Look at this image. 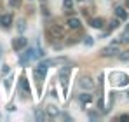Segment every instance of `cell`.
I'll return each mask as SVG.
<instances>
[{
    "instance_id": "obj_2",
    "label": "cell",
    "mask_w": 129,
    "mask_h": 122,
    "mask_svg": "<svg viewBox=\"0 0 129 122\" xmlns=\"http://www.w3.org/2000/svg\"><path fill=\"white\" fill-rule=\"evenodd\" d=\"M112 84H115V85H119V87H124V85L129 84V77L126 73L115 72V73H112Z\"/></svg>"
},
{
    "instance_id": "obj_25",
    "label": "cell",
    "mask_w": 129,
    "mask_h": 122,
    "mask_svg": "<svg viewBox=\"0 0 129 122\" xmlns=\"http://www.w3.org/2000/svg\"><path fill=\"white\" fill-rule=\"evenodd\" d=\"M7 110H9V112H14V110H16V105H14V103H11V105L7 106Z\"/></svg>"
},
{
    "instance_id": "obj_12",
    "label": "cell",
    "mask_w": 129,
    "mask_h": 122,
    "mask_svg": "<svg viewBox=\"0 0 129 122\" xmlns=\"http://www.w3.org/2000/svg\"><path fill=\"white\" fill-rule=\"evenodd\" d=\"M66 26L70 30H79L80 28V21H79V18H68L66 19Z\"/></svg>"
},
{
    "instance_id": "obj_9",
    "label": "cell",
    "mask_w": 129,
    "mask_h": 122,
    "mask_svg": "<svg viewBox=\"0 0 129 122\" xmlns=\"http://www.w3.org/2000/svg\"><path fill=\"white\" fill-rule=\"evenodd\" d=\"M115 16H117L119 19L126 21V19H127V16H129V11H127V9H124V7H120V5H117V7H115Z\"/></svg>"
},
{
    "instance_id": "obj_22",
    "label": "cell",
    "mask_w": 129,
    "mask_h": 122,
    "mask_svg": "<svg viewBox=\"0 0 129 122\" xmlns=\"http://www.w3.org/2000/svg\"><path fill=\"white\" fill-rule=\"evenodd\" d=\"M4 85H5V89L9 91V89H11V85H12V79H5V82H4Z\"/></svg>"
},
{
    "instance_id": "obj_3",
    "label": "cell",
    "mask_w": 129,
    "mask_h": 122,
    "mask_svg": "<svg viewBox=\"0 0 129 122\" xmlns=\"http://www.w3.org/2000/svg\"><path fill=\"white\" fill-rule=\"evenodd\" d=\"M119 52H120V51H119V44H113V42H112L108 47L101 49V52H100V54H101L103 58H112V56H117Z\"/></svg>"
},
{
    "instance_id": "obj_24",
    "label": "cell",
    "mask_w": 129,
    "mask_h": 122,
    "mask_svg": "<svg viewBox=\"0 0 129 122\" xmlns=\"http://www.w3.org/2000/svg\"><path fill=\"white\" fill-rule=\"evenodd\" d=\"M2 73H4V75H5V73H9V66H7V65H4V66H2Z\"/></svg>"
},
{
    "instance_id": "obj_8",
    "label": "cell",
    "mask_w": 129,
    "mask_h": 122,
    "mask_svg": "<svg viewBox=\"0 0 129 122\" xmlns=\"http://www.w3.org/2000/svg\"><path fill=\"white\" fill-rule=\"evenodd\" d=\"M68 73H70V68L66 66L63 70H59V79H61V84H63V89L66 91V87H68Z\"/></svg>"
},
{
    "instance_id": "obj_28",
    "label": "cell",
    "mask_w": 129,
    "mask_h": 122,
    "mask_svg": "<svg viewBox=\"0 0 129 122\" xmlns=\"http://www.w3.org/2000/svg\"><path fill=\"white\" fill-rule=\"evenodd\" d=\"M126 7H127V11H129V0H126Z\"/></svg>"
},
{
    "instance_id": "obj_17",
    "label": "cell",
    "mask_w": 129,
    "mask_h": 122,
    "mask_svg": "<svg viewBox=\"0 0 129 122\" xmlns=\"http://www.w3.org/2000/svg\"><path fill=\"white\" fill-rule=\"evenodd\" d=\"M63 5L66 11H73V0H63Z\"/></svg>"
},
{
    "instance_id": "obj_23",
    "label": "cell",
    "mask_w": 129,
    "mask_h": 122,
    "mask_svg": "<svg viewBox=\"0 0 129 122\" xmlns=\"http://www.w3.org/2000/svg\"><path fill=\"white\" fill-rule=\"evenodd\" d=\"M35 115H37V120H40V122H42L44 119H45V115H44L40 110H37V113H35Z\"/></svg>"
},
{
    "instance_id": "obj_14",
    "label": "cell",
    "mask_w": 129,
    "mask_h": 122,
    "mask_svg": "<svg viewBox=\"0 0 129 122\" xmlns=\"http://www.w3.org/2000/svg\"><path fill=\"white\" fill-rule=\"evenodd\" d=\"M47 115L52 117V119L58 117V115H59V108H58L56 105H49V106H47Z\"/></svg>"
},
{
    "instance_id": "obj_29",
    "label": "cell",
    "mask_w": 129,
    "mask_h": 122,
    "mask_svg": "<svg viewBox=\"0 0 129 122\" xmlns=\"http://www.w3.org/2000/svg\"><path fill=\"white\" fill-rule=\"evenodd\" d=\"M79 2H84V0H79Z\"/></svg>"
},
{
    "instance_id": "obj_10",
    "label": "cell",
    "mask_w": 129,
    "mask_h": 122,
    "mask_svg": "<svg viewBox=\"0 0 129 122\" xmlns=\"http://www.w3.org/2000/svg\"><path fill=\"white\" fill-rule=\"evenodd\" d=\"M79 85L82 87V89H92L94 87V82L91 77H82L80 80H79Z\"/></svg>"
},
{
    "instance_id": "obj_13",
    "label": "cell",
    "mask_w": 129,
    "mask_h": 122,
    "mask_svg": "<svg viewBox=\"0 0 129 122\" xmlns=\"http://www.w3.org/2000/svg\"><path fill=\"white\" fill-rule=\"evenodd\" d=\"M89 24H91L92 28H103V26H105V19H103V18H91V19H89Z\"/></svg>"
},
{
    "instance_id": "obj_20",
    "label": "cell",
    "mask_w": 129,
    "mask_h": 122,
    "mask_svg": "<svg viewBox=\"0 0 129 122\" xmlns=\"http://www.w3.org/2000/svg\"><path fill=\"white\" fill-rule=\"evenodd\" d=\"M84 44H86L87 47H91V45L94 44V40H92V37H89V35H86V37H84Z\"/></svg>"
},
{
    "instance_id": "obj_21",
    "label": "cell",
    "mask_w": 129,
    "mask_h": 122,
    "mask_svg": "<svg viewBox=\"0 0 129 122\" xmlns=\"http://www.w3.org/2000/svg\"><path fill=\"white\" fill-rule=\"evenodd\" d=\"M115 28H119V18L110 21V30H115Z\"/></svg>"
},
{
    "instance_id": "obj_19",
    "label": "cell",
    "mask_w": 129,
    "mask_h": 122,
    "mask_svg": "<svg viewBox=\"0 0 129 122\" xmlns=\"http://www.w3.org/2000/svg\"><path fill=\"white\" fill-rule=\"evenodd\" d=\"M119 58H120V61H129V49H127V51H124V52H120Z\"/></svg>"
},
{
    "instance_id": "obj_11",
    "label": "cell",
    "mask_w": 129,
    "mask_h": 122,
    "mask_svg": "<svg viewBox=\"0 0 129 122\" xmlns=\"http://www.w3.org/2000/svg\"><path fill=\"white\" fill-rule=\"evenodd\" d=\"M0 24H2L4 28H11V24H12V16H11V14H2V16H0Z\"/></svg>"
},
{
    "instance_id": "obj_7",
    "label": "cell",
    "mask_w": 129,
    "mask_h": 122,
    "mask_svg": "<svg viewBox=\"0 0 129 122\" xmlns=\"http://www.w3.org/2000/svg\"><path fill=\"white\" fill-rule=\"evenodd\" d=\"M35 58H39V51H37V49H31V47H30V49H28V51L24 52V56L21 58V63L24 65L26 61H33Z\"/></svg>"
},
{
    "instance_id": "obj_16",
    "label": "cell",
    "mask_w": 129,
    "mask_h": 122,
    "mask_svg": "<svg viewBox=\"0 0 129 122\" xmlns=\"http://www.w3.org/2000/svg\"><path fill=\"white\" fill-rule=\"evenodd\" d=\"M80 101L82 103H91L92 101V96L87 94V93H82V94H80Z\"/></svg>"
},
{
    "instance_id": "obj_5",
    "label": "cell",
    "mask_w": 129,
    "mask_h": 122,
    "mask_svg": "<svg viewBox=\"0 0 129 122\" xmlns=\"http://www.w3.org/2000/svg\"><path fill=\"white\" fill-rule=\"evenodd\" d=\"M19 91H21V94L24 96V98L30 94V84H28V79H26L24 75L19 77Z\"/></svg>"
},
{
    "instance_id": "obj_15",
    "label": "cell",
    "mask_w": 129,
    "mask_h": 122,
    "mask_svg": "<svg viewBox=\"0 0 129 122\" xmlns=\"http://www.w3.org/2000/svg\"><path fill=\"white\" fill-rule=\"evenodd\" d=\"M119 44H129V26L126 28V32L119 37Z\"/></svg>"
},
{
    "instance_id": "obj_27",
    "label": "cell",
    "mask_w": 129,
    "mask_h": 122,
    "mask_svg": "<svg viewBox=\"0 0 129 122\" xmlns=\"http://www.w3.org/2000/svg\"><path fill=\"white\" fill-rule=\"evenodd\" d=\"M11 5H12V7H18V5H19V0H11Z\"/></svg>"
},
{
    "instance_id": "obj_26",
    "label": "cell",
    "mask_w": 129,
    "mask_h": 122,
    "mask_svg": "<svg viewBox=\"0 0 129 122\" xmlns=\"http://www.w3.org/2000/svg\"><path fill=\"white\" fill-rule=\"evenodd\" d=\"M117 119H119V120H129V115H119Z\"/></svg>"
},
{
    "instance_id": "obj_1",
    "label": "cell",
    "mask_w": 129,
    "mask_h": 122,
    "mask_svg": "<svg viewBox=\"0 0 129 122\" xmlns=\"http://www.w3.org/2000/svg\"><path fill=\"white\" fill-rule=\"evenodd\" d=\"M47 35H49V39H63L64 37V30L59 26V24H49Z\"/></svg>"
},
{
    "instance_id": "obj_18",
    "label": "cell",
    "mask_w": 129,
    "mask_h": 122,
    "mask_svg": "<svg viewBox=\"0 0 129 122\" xmlns=\"http://www.w3.org/2000/svg\"><path fill=\"white\" fill-rule=\"evenodd\" d=\"M18 30L19 32H24L26 30V21L24 19H18Z\"/></svg>"
},
{
    "instance_id": "obj_4",
    "label": "cell",
    "mask_w": 129,
    "mask_h": 122,
    "mask_svg": "<svg viewBox=\"0 0 129 122\" xmlns=\"http://www.w3.org/2000/svg\"><path fill=\"white\" fill-rule=\"evenodd\" d=\"M28 45V40L24 39V37H16L14 40H12V49L18 52V51H21V49H24Z\"/></svg>"
},
{
    "instance_id": "obj_6",
    "label": "cell",
    "mask_w": 129,
    "mask_h": 122,
    "mask_svg": "<svg viewBox=\"0 0 129 122\" xmlns=\"http://www.w3.org/2000/svg\"><path fill=\"white\" fill-rule=\"evenodd\" d=\"M64 63H68V58H64V56H61V58H52V59H45L42 61V65H45V66H59V65H64Z\"/></svg>"
}]
</instances>
